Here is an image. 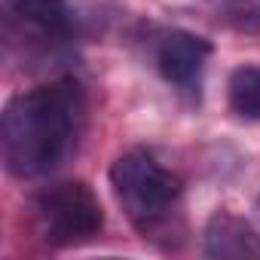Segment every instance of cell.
<instances>
[{"label":"cell","mask_w":260,"mask_h":260,"mask_svg":"<svg viewBox=\"0 0 260 260\" xmlns=\"http://www.w3.org/2000/svg\"><path fill=\"white\" fill-rule=\"evenodd\" d=\"M214 16L239 34L260 37V0H208Z\"/></svg>","instance_id":"cell-8"},{"label":"cell","mask_w":260,"mask_h":260,"mask_svg":"<svg viewBox=\"0 0 260 260\" xmlns=\"http://www.w3.org/2000/svg\"><path fill=\"white\" fill-rule=\"evenodd\" d=\"M208 58H211V43L190 31H166L153 46L156 71L166 77V83L184 92L199 86Z\"/></svg>","instance_id":"cell-4"},{"label":"cell","mask_w":260,"mask_h":260,"mask_svg":"<svg viewBox=\"0 0 260 260\" xmlns=\"http://www.w3.org/2000/svg\"><path fill=\"white\" fill-rule=\"evenodd\" d=\"M110 187L125 217L144 236L159 233L172 220L181 199V178L141 147L122 153L110 166Z\"/></svg>","instance_id":"cell-2"},{"label":"cell","mask_w":260,"mask_h":260,"mask_svg":"<svg viewBox=\"0 0 260 260\" xmlns=\"http://www.w3.org/2000/svg\"><path fill=\"white\" fill-rule=\"evenodd\" d=\"M31 214L40 239L55 248L83 245L104 226L101 202L83 181H61L40 190L31 202Z\"/></svg>","instance_id":"cell-3"},{"label":"cell","mask_w":260,"mask_h":260,"mask_svg":"<svg viewBox=\"0 0 260 260\" xmlns=\"http://www.w3.org/2000/svg\"><path fill=\"white\" fill-rule=\"evenodd\" d=\"M86 125V92L74 77L16 95L4 107L0 147L7 172L40 178L58 169L77 147Z\"/></svg>","instance_id":"cell-1"},{"label":"cell","mask_w":260,"mask_h":260,"mask_svg":"<svg viewBox=\"0 0 260 260\" xmlns=\"http://www.w3.org/2000/svg\"><path fill=\"white\" fill-rule=\"evenodd\" d=\"M10 22L37 37H64L71 31L68 0H4Z\"/></svg>","instance_id":"cell-6"},{"label":"cell","mask_w":260,"mask_h":260,"mask_svg":"<svg viewBox=\"0 0 260 260\" xmlns=\"http://www.w3.org/2000/svg\"><path fill=\"white\" fill-rule=\"evenodd\" d=\"M205 254L220 260H251L260 257V236L242 217L217 211L205 226Z\"/></svg>","instance_id":"cell-5"},{"label":"cell","mask_w":260,"mask_h":260,"mask_svg":"<svg viewBox=\"0 0 260 260\" xmlns=\"http://www.w3.org/2000/svg\"><path fill=\"white\" fill-rule=\"evenodd\" d=\"M230 107L242 119H260V68L242 64L230 77Z\"/></svg>","instance_id":"cell-7"}]
</instances>
